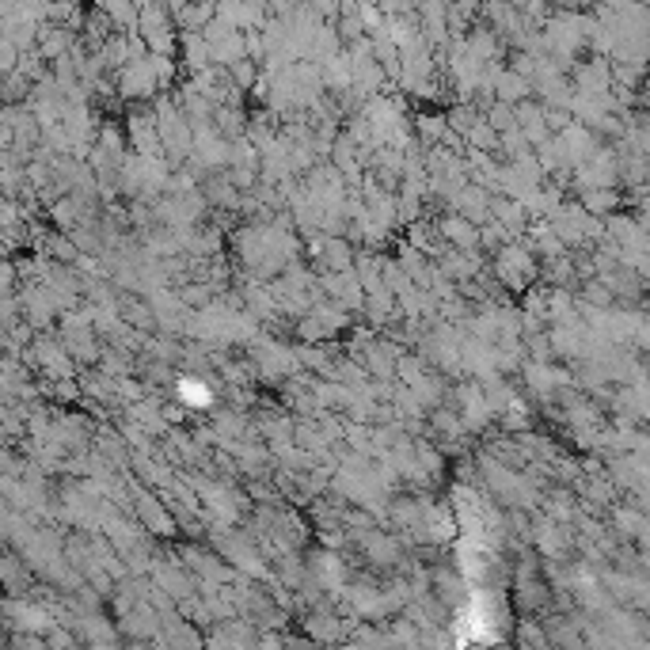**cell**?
<instances>
[{
  "instance_id": "cell-2",
  "label": "cell",
  "mask_w": 650,
  "mask_h": 650,
  "mask_svg": "<svg viewBox=\"0 0 650 650\" xmlns=\"http://www.w3.org/2000/svg\"><path fill=\"white\" fill-rule=\"evenodd\" d=\"M137 514H141V521L153 529V533H160V536H172L175 533V517L156 502L153 495H141L137 498Z\"/></svg>"
},
{
  "instance_id": "cell-1",
  "label": "cell",
  "mask_w": 650,
  "mask_h": 650,
  "mask_svg": "<svg viewBox=\"0 0 650 650\" xmlns=\"http://www.w3.org/2000/svg\"><path fill=\"white\" fill-rule=\"evenodd\" d=\"M495 274L502 286L510 289H525V282L533 278V259L525 248H502L495 259Z\"/></svg>"
}]
</instances>
